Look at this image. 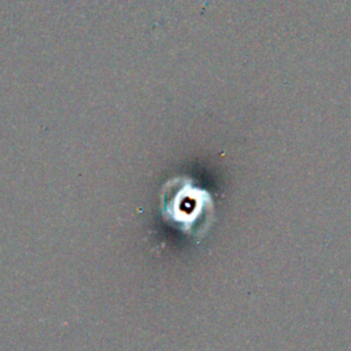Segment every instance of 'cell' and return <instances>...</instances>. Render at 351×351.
<instances>
[]
</instances>
